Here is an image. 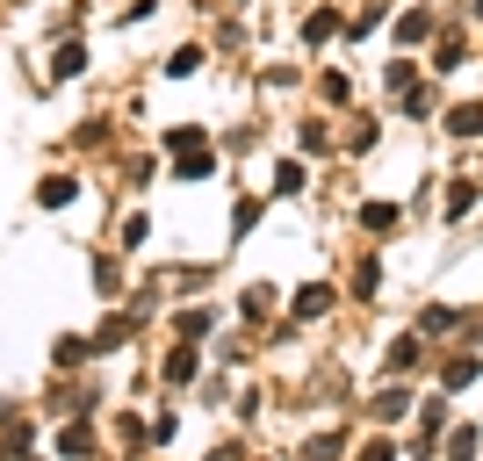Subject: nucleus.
<instances>
[{"label":"nucleus","instance_id":"11","mask_svg":"<svg viewBox=\"0 0 483 461\" xmlns=\"http://www.w3.org/2000/svg\"><path fill=\"white\" fill-rule=\"evenodd\" d=\"M296 187H303V166H296V159H282V166H275V195H296Z\"/></svg>","mask_w":483,"mask_h":461},{"label":"nucleus","instance_id":"7","mask_svg":"<svg viewBox=\"0 0 483 461\" xmlns=\"http://www.w3.org/2000/svg\"><path fill=\"white\" fill-rule=\"evenodd\" d=\"M332 29H339V15H332V7H317V15H310V22H303V36H310V44H325V36H332Z\"/></svg>","mask_w":483,"mask_h":461},{"label":"nucleus","instance_id":"14","mask_svg":"<svg viewBox=\"0 0 483 461\" xmlns=\"http://www.w3.org/2000/svg\"><path fill=\"white\" fill-rule=\"evenodd\" d=\"M361 224H368V231H389V224H397V209H389V202H368V209H361Z\"/></svg>","mask_w":483,"mask_h":461},{"label":"nucleus","instance_id":"5","mask_svg":"<svg viewBox=\"0 0 483 461\" xmlns=\"http://www.w3.org/2000/svg\"><path fill=\"white\" fill-rule=\"evenodd\" d=\"M325 310H332V288H303L296 296V317H325Z\"/></svg>","mask_w":483,"mask_h":461},{"label":"nucleus","instance_id":"18","mask_svg":"<svg viewBox=\"0 0 483 461\" xmlns=\"http://www.w3.org/2000/svg\"><path fill=\"white\" fill-rule=\"evenodd\" d=\"M361 461H397V447H389V440H368V447H361Z\"/></svg>","mask_w":483,"mask_h":461},{"label":"nucleus","instance_id":"19","mask_svg":"<svg viewBox=\"0 0 483 461\" xmlns=\"http://www.w3.org/2000/svg\"><path fill=\"white\" fill-rule=\"evenodd\" d=\"M22 461H36V455H22Z\"/></svg>","mask_w":483,"mask_h":461},{"label":"nucleus","instance_id":"10","mask_svg":"<svg viewBox=\"0 0 483 461\" xmlns=\"http://www.w3.org/2000/svg\"><path fill=\"white\" fill-rule=\"evenodd\" d=\"M267 303H275V288H267V281H253V288H246V303H238V310H246V317H260V310H267Z\"/></svg>","mask_w":483,"mask_h":461},{"label":"nucleus","instance_id":"17","mask_svg":"<svg viewBox=\"0 0 483 461\" xmlns=\"http://www.w3.org/2000/svg\"><path fill=\"white\" fill-rule=\"evenodd\" d=\"M462 382H477V361L462 354V361H448V389H462Z\"/></svg>","mask_w":483,"mask_h":461},{"label":"nucleus","instance_id":"4","mask_svg":"<svg viewBox=\"0 0 483 461\" xmlns=\"http://www.w3.org/2000/svg\"><path fill=\"white\" fill-rule=\"evenodd\" d=\"M51 73H58V80H73V73H87V44H65V51H58V65H51Z\"/></svg>","mask_w":483,"mask_h":461},{"label":"nucleus","instance_id":"3","mask_svg":"<svg viewBox=\"0 0 483 461\" xmlns=\"http://www.w3.org/2000/svg\"><path fill=\"white\" fill-rule=\"evenodd\" d=\"M404 411H411V396H404V389H383V396H376V418H383V426H397Z\"/></svg>","mask_w":483,"mask_h":461},{"label":"nucleus","instance_id":"2","mask_svg":"<svg viewBox=\"0 0 483 461\" xmlns=\"http://www.w3.org/2000/svg\"><path fill=\"white\" fill-rule=\"evenodd\" d=\"M73 195H80V181H65V174H51V181L36 187V202H44V209H65Z\"/></svg>","mask_w":483,"mask_h":461},{"label":"nucleus","instance_id":"15","mask_svg":"<svg viewBox=\"0 0 483 461\" xmlns=\"http://www.w3.org/2000/svg\"><path fill=\"white\" fill-rule=\"evenodd\" d=\"M332 455H339V433H317V440L303 447V461H332Z\"/></svg>","mask_w":483,"mask_h":461},{"label":"nucleus","instance_id":"9","mask_svg":"<svg viewBox=\"0 0 483 461\" xmlns=\"http://www.w3.org/2000/svg\"><path fill=\"white\" fill-rule=\"evenodd\" d=\"M448 461H477V433H469V426L448 433Z\"/></svg>","mask_w":483,"mask_h":461},{"label":"nucleus","instance_id":"1","mask_svg":"<svg viewBox=\"0 0 483 461\" xmlns=\"http://www.w3.org/2000/svg\"><path fill=\"white\" fill-rule=\"evenodd\" d=\"M448 130H455V137H483V101H462V108H448Z\"/></svg>","mask_w":483,"mask_h":461},{"label":"nucleus","instance_id":"16","mask_svg":"<svg viewBox=\"0 0 483 461\" xmlns=\"http://www.w3.org/2000/svg\"><path fill=\"white\" fill-rule=\"evenodd\" d=\"M58 447H65V455H87V447H95V433H87V426H65V440H58Z\"/></svg>","mask_w":483,"mask_h":461},{"label":"nucleus","instance_id":"13","mask_svg":"<svg viewBox=\"0 0 483 461\" xmlns=\"http://www.w3.org/2000/svg\"><path fill=\"white\" fill-rule=\"evenodd\" d=\"M469 202H477V181H455V187H448V216H462Z\"/></svg>","mask_w":483,"mask_h":461},{"label":"nucleus","instance_id":"8","mask_svg":"<svg viewBox=\"0 0 483 461\" xmlns=\"http://www.w3.org/2000/svg\"><path fill=\"white\" fill-rule=\"evenodd\" d=\"M426 29H433V15H426V7H411V15H404V22H397V36H404V44H418V36H426Z\"/></svg>","mask_w":483,"mask_h":461},{"label":"nucleus","instance_id":"12","mask_svg":"<svg viewBox=\"0 0 483 461\" xmlns=\"http://www.w3.org/2000/svg\"><path fill=\"white\" fill-rule=\"evenodd\" d=\"M389 368H397V375L418 368V339H397V346H389Z\"/></svg>","mask_w":483,"mask_h":461},{"label":"nucleus","instance_id":"20","mask_svg":"<svg viewBox=\"0 0 483 461\" xmlns=\"http://www.w3.org/2000/svg\"><path fill=\"white\" fill-rule=\"evenodd\" d=\"M477 7H483V0H477Z\"/></svg>","mask_w":483,"mask_h":461},{"label":"nucleus","instance_id":"6","mask_svg":"<svg viewBox=\"0 0 483 461\" xmlns=\"http://www.w3.org/2000/svg\"><path fill=\"white\" fill-rule=\"evenodd\" d=\"M195 375V346H174V354H166V382H188Z\"/></svg>","mask_w":483,"mask_h":461}]
</instances>
